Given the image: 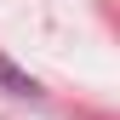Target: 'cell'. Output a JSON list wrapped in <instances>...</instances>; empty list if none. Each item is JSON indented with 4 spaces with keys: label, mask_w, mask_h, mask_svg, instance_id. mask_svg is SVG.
I'll use <instances>...</instances> for the list:
<instances>
[{
    "label": "cell",
    "mask_w": 120,
    "mask_h": 120,
    "mask_svg": "<svg viewBox=\"0 0 120 120\" xmlns=\"http://www.w3.org/2000/svg\"><path fill=\"white\" fill-rule=\"evenodd\" d=\"M0 86H6V92H17V97H40V86L29 80V74L11 63V57H0Z\"/></svg>",
    "instance_id": "6da1fadb"
}]
</instances>
